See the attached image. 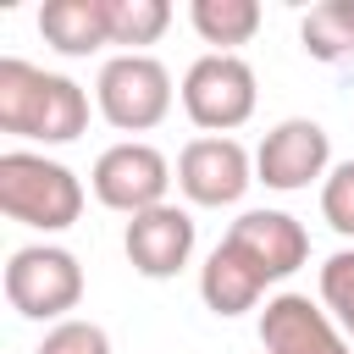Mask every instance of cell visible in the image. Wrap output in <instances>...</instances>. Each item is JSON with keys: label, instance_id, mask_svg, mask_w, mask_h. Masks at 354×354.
I'll list each match as a JSON object with an SVG mask.
<instances>
[{"label": "cell", "instance_id": "obj_1", "mask_svg": "<svg viewBox=\"0 0 354 354\" xmlns=\"http://www.w3.org/2000/svg\"><path fill=\"white\" fill-rule=\"evenodd\" d=\"M0 133L28 144H72L88 133V94L66 72H44L33 61H0Z\"/></svg>", "mask_w": 354, "mask_h": 354}, {"label": "cell", "instance_id": "obj_2", "mask_svg": "<svg viewBox=\"0 0 354 354\" xmlns=\"http://www.w3.org/2000/svg\"><path fill=\"white\" fill-rule=\"evenodd\" d=\"M0 210L33 232H66L83 216V183L72 166H61L39 149H6L0 155Z\"/></svg>", "mask_w": 354, "mask_h": 354}, {"label": "cell", "instance_id": "obj_3", "mask_svg": "<svg viewBox=\"0 0 354 354\" xmlns=\"http://www.w3.org/2000/svg\"><path fill=\"white\" fill-rule=\"evenodd\" d=\"M6 304L22 321H72L83 304V266L61 243H28L6 260Z\"/></svg>", "mask_w": 354, "mask_h": 354}, {"label": "cell", "instance_id": "obj_4", "mask_svg": "<svg viewBox=\"0 0 354 354\" xmlns=\"http://www.w3.org/2000/svg\"><path fill=\"white\" fill-rule=\"evenodd\" d=\"M94 105L116 133H149L171 111V72L155 55H111L94 77Z\"/></svg>", "mask_w": 354, "mask_h": 354}, {"label": "cell", "instance_id": "obj_5", "mask_svg": "<svg viewBox=\"0 0 354 354\" xmlns=\"http://www.w3.org/2000/svg\"><path fill=\"white\" fill-rule=\"evenodd\" d=\"M183 111H188V122L199 127V133H216V138H227L232 127H243L249 116H254V100H260V88H254V66L243 61V55H221V50H210V55H199L188 72H183Z\"/></svg>", "mask_w": 354, "mask_h": 354}, {"label": "cell", "instance_id": "obj_6", "mask_svg": "<svg viewBox=\"0 0 354 354\" xmlns=\"http://www.w3.org/2000/svg\"><path fill=\"white\" fill-rule=\"evenodd\" d=\"M88 188H94V199H100L105 210H122V216L133 221V216L166 205L171 160H166L155 144H144V138H122V144L100 149V160H94V171H88Z\"/></svg>", "mask_w": 354, "mask_h": 354}, {"label": "cell", "instance_id": "obj_7", "mask_svg": "<svg viewBox=\"0 0 354 354\" xmlns=\"http://www.w3.org/2000/svg\"><path fill=\"white\" fill-rule=\"evenodd\" d=\"M326 166H332V138L310 116L277 122L254 149V183H266L277 194H299L310 183H326Z\"/></svg>", "mask_w": 354, "mask_h": 354}, {"label": "cell", "instance_id": "obj_8", "mask_svg": "<svg viewBox=\"0 0 354 354\" xmlns=\"http://www.w3.org/2000/svg\"><path fill=\"white\" fill-rule=\"evenodd\" d=\"M249 183H254V160H249V149L238 138L199 133L177 155V188L188 194V205H205V210L238 205Z\"/></svg>", "mask_w": 354, "mask_h": 354}, {"label": "cell", "instance_id": "obj_9", "mask_svg": "<svg viewBox=\"0 0 354 354\" xmlns=\"http://www.w3.org/2000/svg\"><path fill=\"white\" fill-rule=\"evenodd\" d=\"M122 249H127V266L138 277L166 282V277H177L194 260V216L166 199V205H155V210H144V216L127 221Z\"/></svg>", "mask_w": 354, "mask_h": 354}, {"label": "cell", "instance_id": "obj_10", "mask_svg": "<svg viewBox=\"0 0 354 354\" xmlns=\"http://www.w3.org/2000/svg\"><path fill=\"white\" fill-rule=\"evenodd\" d=\"M260 348L266 354H354L337 332V321L326 315V304H315L310 293H277L260 310Z\"/></svg>", "mask_w": 354, "mask_h": 354}, {"label": "cell", "instance_id": "obj_11", "mask_svg": "<svg viewBox=\"0 0 354 354\" xmlns=\"http://www.w3.org/2000/svg\"><path fill=\"white\" fill-rule=\"evenodd\" d=\"M227 243H238L271 282L293 277V271L310 260V232H304L288 210H243V216L227 227Z\"/></svg>", "mask_w": 354, "mask_h": 354}, {"label": "cell", "instance_id": "obj_12", "mask_svg": "<svg viewBox=\"0 0 354 354\" xmlns=\"http://www.w3.org/2000/svg\"><path fill=\"white\" fill-rule=\"evenodd\" d=\"M266 288H271V277H266L238 243H227V238H221V243L210 249V260L199 266V299H205V310H216L221 321L254 310Z\"/></svg>", "mask_w": 354, "mask_h": 354}, {"label": "cell", "instance_id": "obj_13", "mask_svg": "<svg viewBox=\"0 0 354 354\" xmlns=\"http://www.w3.org/2000/svg\"><path fill=\"white\" fill-rule=\"evenodd\" d=\"M39 33L55 55H94L111 44V17H105V0H50L39 11Z\"/></svg>", "mask_w": 354, "mask_h": 354}, {"label": "cell", "instance_id": "obj_14", "mask_svg": "<svg viewBox=\"0 0 354 354\" xmlns=\"http://www.w3.org/2000/svg\"><path fill=\"white\" fill-rule=\"evenodd\" d=\"M299 44H304L310 61H326V66L354 61V0H321V6H310L304 22H299Z\"/></svg>", "mask_w": 354, "mask_h": 354}, {"label": "cell", "instance_id": "obj_15", "mask_svg": "<svg viewBox=\"0 0 354 354\" xmlns=\"http://www.w3.org/2000/svg\"><path fill=\"white\" fill-rule=\"evenodd\" d=\"M188 22L205 44H216L221 55H232V44H249L260 33V6L254 0H194Z\"/></svg>", "mask_w": 354, "mask_h": 354}, {"label": "cell", "instance_id": "obj_16", "mask_svg": "<svg viewBox=\"0 0 354 354\" xmlns=\"http://www.w3.org/2000/svg\"><path fill=\"white\" fill-rule=\"evenodd\" d=\"M105 17H111V44H127V55H138V44H155L171 28L166 0H105Z\"/></svg>", "mask_w": 354, "mask_h": 354}, {"label": "cell", "instance_id": "obj_17", "mask_svg": "<svg viewBox=\"0 0 354 354\" xmlns=\"http://www.w3.org/2000/svg\"><path fill=\"white\" fill-rule=\"evenodd\" d=\"M321 304H326V315L354 337V249L326 254V266H321Z\"/></svg>", "mask_w": 354, "mask_h": 354}, {"label": "cell", "instance_id": "obj_18", "mask_svg": "<svg viewBox=\"0 0 354 354\" xmlns=\"http://www.w3.org/2000/svg\"><path fill=\"white\" fill-rule=\"evenodd\" d=\"M33 354H111V337H105L100 321H77L72 315V321H55Z\"/></svg>", "mask_w": 354, "mask_h": 354}, {"label": "cell", "instance_id": "obj_19", "mask_svg": "<svg viewBox=\"0 0 354 354\" xmlns=\"http://www.w3.org/2000/svg\"><path fill=\"white\" fill-rule=\"evenodd\" d=\"M321 216H326L332 232L354 238V160H343V166L326 171V183H321Z\"/></svg>", "mask_w": 354, "mask_h": 354}]
</instances>
